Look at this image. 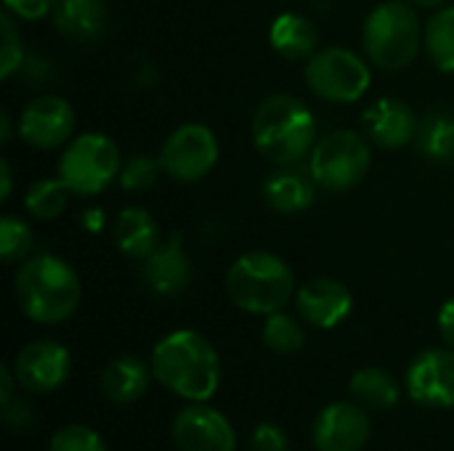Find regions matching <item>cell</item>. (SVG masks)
I'll use <instances>...</instances> for the list:
<instances>
[{
    "label": "cell",
    "mask_w": 454,
    "mask_h": 451,
    "mask_svg": "<svg viewBox=\"0 0 454 451\" xmlns=\"http://www.w3.org/2000/svg\"><path fill=\"white\" fill-rule=\"evenodd\" d=\"M152 375L178 399L200 404L213 399L221 385V359L200 332L176 330L154 346Z\"/></svg>",
    "instance_id": "obj_1"
},
{
    "label": "cell",
    "mask_w": 454,
    "mask_h": 451,
    "mask_svg": "<svg viewBox=\"0 0 454 451\" xmlns=\"http://www.w3.org/2000/svg\"><path fill=\"white\" fill-rule=\"evenodd\" d=\"M13 292L27 319L37 324H61L77 311L82 287L67 260L40 253L19 266Z\"/></svg>",
    "instance_id": "obj_2"
},
{
    "label": "cell",
    "mask_w": 454,
    "mask_h": 451,
    "mask_svg": "<svg viewBox=\"0 0 454 451\" xmlns=\"http://www.w3.org/2000/svg\"><path fill=\"white\" fill-rule=\"evenodd\" d=\"M253 144L274 165H298L317 146V120L295 96H269L253 114Z\"/></svg>",
    "instance_id": "obj_3"
},
{
    "label": "cell",
    "mask_w": 454,
    "mask_h": 451,
    "mask_svg": "<svg viewBox=\"0 0 454 451\" xmlns=\"http://www.w3.org/2000/svg\"><path fill=\"white\" fill-rule=\"evenodd\" d=\"M226 295L239 311L269 316L293 300L295 276L290 266L274 253H245L231 263L226 274Z\"/></svg>",
    "instance_id": "obj_4"
},
{
    "label": "cell",
    "mask_w": 454,
    "mask_h": 451,
    "mask_svg": "<svg viewBox=\"0 0 454 451\" xmlns=\"http://www.w3.org/2000/svg\"><path fill=\"white\" fill-rule=\"evenodd\" d=\"M362 45L367 58L386 72L410 66L423 45V27L418 13L402 0L375 5L362 27Z\"/></svg>",
    "instance_id": "obj_5"
},
{
    "label": "cell",
    "mask_w": 454,
    "mask_h": 451,
    "mask_svg": "<svg viewBox=\"0 0 454 451\" xmlns=\"http://www.w3.org/2000/svg\"><path fill=\"white\" fill-rule=\"evenodd\" d=\"M122 159L120 149L104 133H82L77 136L59 159V178L69 186L72 194L96 197L114 178H120Z\"/></svg>",
    "instance_id": "obj_6"
},
{
    "label": "cell",
    "mask_w": 454,
    "mask_h": 451,
    "mask_svg": "<svg viewBox=\"0 0 454 451\" xmlns=\"http://www.w3.org/2000/svg\"><path fill=\"white\" fill-rule=\"evenodd\" d=\"M372 162L367 141L354 130H333L322 136L309 157L314 181L327 191H348L367 175Z\"/></svg>",
    "instance_id": "obj_7"
},
{
    "label": "cell",
    "mask_w": 454,
    "mask_h": 451,
    "mask_svg": "<svg viewBox=\"0 0 454 451\" xmlns=\"http://www.w3.org/2000/svg\"><path fill=\"white\" fill-rule=\"evenodd\" d=\"M372 82L367 61L340 45L319 48L306 64V85L325 101L354 104Z\"/></svg>",
    "instance_id": "obj_8"
},
{
    "label": "cell",
    "mask_w": 454,
    "mask_h": 451,
    "mask_svg": "<svg viewBox=\"0 0 454 451\" xmlns=\"http://www.w3.org/2000/svg\"><path fill=\"white\" fill-rule=\"evenodd\" d=\"M218 162V138L207 125L200 122H186L176 128L160 152V165L162 173L181 183H192L205 178Z\"/></svg>",
    "instance_id": "obj_9"
},
{
    "label": "cell",
    "mask_w": 454,
    "mask_h": 451,
    "mask_svg": "<svg viewBox=\"0 0 454 451\" xmlns=\"http://www.w3.org/2000/svg\"><path fill=\"white\" fill-rule=\"evenodd\" d=\"M407 393L415 404L454 409V351L428 348L407 367Z\"/></svg>",
    "instance_id": "obj_10"
},
{
    "label": "cell",
    "mask_w": 454,
    "mask_h": 451,
    "mask_svg": "<svg viewBox=\"0 0 454 451\" xmlns=\"http://www.w3.org/2000/svg\"><path fill=\"white\" fill-rule=\"evenodd\" d=\"M11 369L27 393H51L67 383L72 359L69 351L56 340H32L16 354Z\"/></svg>",
    "instance_id": "obj_11"
},
{
    "label": "cell",
    "mask_w": 454,
    "mask_h": 451,
    "mask_svg": "<svg viewBox=\"0 0 454 451\" xmlns=\"http://www.w3.org/2000/svg\"><path fill=\"white\" fill-rule=\"evenodd\" d=\"M372 436L370 417L356 401H335L325 407L314 423L317 451H362Z\"/></svg>",
    "instance_id": "obj_12"
},
{
    "label": "cell",
    "mask_w": 454,
    "mask_h": 451,
    "mask_svg": "<svg viewBox=\"0 0 454 451\" xmlns=\"http://www.w3.org/2000/svg\"><path fill=\"white\" fill-rule=\"evenodd\" d=\"M173 441L178 451H234L237 433L231 423L205 401L184 407L173 420Z\"/></svg>",
    "instance_id": "obj_13"
},
{
    "label": "cell",
    "mask_w": 454,
    "mask_h": 451,
    "mask_svg": "<svg viewBox=\"0 0 454 451\" xmlns=\"http://www.w3.org/2000/svg\"><path fill=\"white\" fill-rule=\"evenodd\" d=\"M74 130V112L61 96L32 98L19 117V136L32 149H56L69 141Z\"/></svg>",
    "instance_id": "obj_14"
},
{
    "label": "cell",
    "mask_w": 454,
    "mask_h": 451,
    "mask_svg": "<svg viewBox=\"0 0 454 451\" xmlns=\"http://www.w3.org/2000/svg\"><path fill=\"white\" fill-rule=\"evenodd\" d=\"M295 306H298L301 319L309 322L311 327L333 330V327H338L340 322L348 319V314L354 308V298H351L346 284L322 276V279L306 282L298 290Z\"/></svg>",
    "instance_id": "obj_15"
},
{
    "label": "cell",
    "mask_w": 454,
    "mask_h": 451,
    "mask_svg": "<svg viewBox=\"0 0 454 451\" xmlns=\"http://www.w3.org/2000/svg\"><path fill=\"white\" fill-rule=\"evenodd\" d=\"M141 276L146 287L157 295H178L189 284L192 263L184 250L181 234H173L170 239L160 242L157 250L149 258H144Z\"/></svg>",
    "instance_id": "obj_16"
},
{
    "label": "cell",
    "mask_w": 454,
    "mask_h": 451,
    "mask_svg": "<svg viewBox=\"0 0 454 451\" xmlns=\"http://www.w3.org/2000/svg\"><path fill=\"white\" fill-rule=\"evenodd\" d=\"M370 138L380 146V149H402L404 144L415 141L418 136V117L415 112L399 101V98H380L375 101L364 117H362Z\"/></svg>",
    "instance_id": "obj_17"
},
{
    "label": "cell",
    "mask_w": 454,
    "mask_h": 451,
    "mask_svg": "<svg viewBox=\"0 0 454 451\" xmlns=\"http://www.w3.org/2000/svg\"><path fill=\"white\" fill-rule=\"evenodd\" d=\"M317 181L309 167L298 165H279L266 181H263V199L277 213H303L314 205L317 197Z\"/></svg>",
    "instance_id": "obj_18"
},
{
    "label": "cell",
    "mask_w": 454,
    "mask_h": 451,
    "mask_svg": "<svg viewBox=\"0 0 454 451\" xmlns=\"http://www.w3.org/2000/svg\"><path fill=\"white\" fill-rule=\"evenodd\" d=\"M149 377H154L152 367H146L141 359H136V356H117V359H112L104 367L98 388H101L106 401L125 407V404L138 401L146 393Z\"/></svg>",
    "instance_id": "obj_19"
},
{
    "label": "cell",
    "mask_w": 454,
    "mask_h": 451,
    "mask_svg": "<svg viewBox=\"0 0 454 451\" xmlns=\"http://www.w3.org/2000/svg\"><path fill=\"white\" fill-rule=\"evenodd\" d=\"M269 43L287 61L311 58L317 53V45H319V29L309 16L287 11V13H279L271 21Z\"/></svg>",
    "instance_id": "obj_20"
},
{
    "label": "cell",
    "mask_w": 454,
    "mask_h": 451,
    "mask_svg": "<svg viewBox=\"0 0 454 451\" xmlns=\"http://www.w3.org/2000/svg\"><path fill=\"white\" fill-rule=\"evenodd\" d=\"M53 27L77 43H93L106 32V8L101 0H56Z\"/></svg>",
    "instance_id": "obj_21"
},
{
    "label": "cell",
    "mask_w": 454,
    "mask_h": 451,
    "mask_svg": "<svg viewBox=\"0 0 454 451\" xmlns=\"http://www.w3.org/2000/svg\"><path fill=\"white\" fill-rule=\"evenodd\" d=\"M112 239L117 245V250L128 258L144 260L149 258L157 245H160V229L157 221L149 215V210L144 207H125L112 226Z\"/></svg>",
    "instance_id": "obj_22"
},
{
    "label": "cell",
    "mask_w": 454,
    "mask_h": 451,
    "mask_svg": "<svg viewBox=\"0 0 454 451\" xmlns=\"http://www.w3.org/2000/svg\"><path fill=\"white\" fill-rule=\"evenodd\" d=\"M348 391H351L354 401L362 404L364 409L383 412V409H391L399 404L396 380L386 369H378V367H364V369L354 372Z\"/></svg>",
    "instance_id": "obj_23"
},
{
    "label": "cell",
    "mask_w": 454,
    "mask_h": 451,
    "mask_svg": "<svg viewBox=\"0 0 454 451\" xmlns=\"http://www.w3.org/2000/svg\"><path fill=\"white\" fill-rule=\"evenodd\" d=\"M415 146L423 157L436 162H452L454 159V112L434 109L426 114V120L418 128Z\"/></svg>",
    "instance_id": "obj_24"
},
{
    "label": "cell",
    "mask_w": 454,
    "mask_h": 451,
    "mask_svg": "<svg viewBox=\"0 0 454 451\" xmlns=\"http://www.w3.org/2000/svg\"><path fill=\"white\" fill-rule=\"evenodd\" d=\"M426 51L436 69L454 74V5L439 8L426 24Z\"/></svg>",
    "instance_id": "obj_25"
},
{
    "label": "cell",
    "mask_w": 454,
    "mask_h": 451,
    "mask_svg": "<svg viewBox=\"0 0 454 451\" xmlns=\"http://www.w3.org/2000/svg\"><path fill=\"white\" fill-rule=\"evenodd\" d=\"M69 186L61 178H40L27 189L24 207L37 221H53L64 213L69 202Z\"/></svg>",
    "instance_id": "obj_26"
},
{
    "label": "cell",
    "mask_w": 454,
    "mask_h": 451,
    "mask_svg": "<svg viewBox=\"0 0 454 451\" xmlns=\"http://www.w3.org/2000/svg\"><path fill=\"white\" fill-rule=\"evenodd\" d=\"M261 338H263V346L269 351L285 354V356L301 351L303 348V340H306L301 324L290 314H285V311H277V314H269L266 316V324H263Z\"/></svg>",
    "instance_id": "obj_27"
},
{
    "label": "cell",
    "mask_w": 454,
    "mask_h": 451,
    "mask_svg": "<svg viewBox=\"0 0 454 451\" xmlns=\"http://www.w3.org/2000/svg\"><path fill=\"white\" fill-rule=\"evenodd\" d=\"M32 253V231L16 215H3L0 221V258L5 263H24Z\"/></svg>",
    "instance_id": "obj_28"
},
{
    "label": "cell",
    "mask_w": 454,
    "mask_h": 451,
    "mask_svg": "<svg viewBox=\"0 0 454 451\" xmlns=\"http://www.w3.org/2000/svg\"><path fill=\"white\" fill-rule=\"evenodd\" d=\"M0 77L8 80L11 74H16L24 66V48H21V35L13 24V16L8 11H3L0 16Z\"/></svg>",
    "instance_id": "obj_29"
},
{
    "label": "cell",
    "mask_w": 454,
    "mask_h": 451,
    "mask_svg": "<svg viewBox=\"0 0 454 451\" xmlns=\"http://www.w3.org/2000/svg\"><path fill=\"white\" fill-rule=\"evenodd\" d=\"M160 173H162L160 159H154L149 154H133V157H128V162L120 170V186L128 191H144L157 181Z\"/></svg>",
    "instance_id": "obj_30"
},
{
    "label": "cell",
    "mask_w": 454,
    "mask_h": 451,
    "mask_svg": "<svg viewBox=\"0 0 454 451\" xmlns=\"http://www.w3.org/2000/svg\"><path fill=\"white\" fill-rule=\"evenodd\" d=\"M48 451H106L101 436L88 425H64L53 433Z\"/></svg>",
    "instance_id": "obj_31"
},
{
    "label": "cell",
    "mask_w": 454,
    "mask_h": 451,
    "mask_svg": "<svg viewBox=\"0 0 454 451\" xmlns=\"http://www.w3.org/2000/svg\"><path fill=\"white\" fill-rule=\"evenodd\" d=\"M287 447H290L287 433L274 423H261L253 431V439H250L253 451H287Z\"/></svg>",
    "instance_id": "obj_32"
},
{
    "label": "cell",
    "mask_w": 454,
    "mask_h": 451,
    "mask_svg": "<svg viewBox=\"0 0 454 451\" xmlns=\"http://www.w3.org/2000/svg\"><path fill=\"white\" fill-rule=\"evenodd\" d=\"M5 11L13 19H24V21H37L45 13H53L56 0H3Z\"/></svg>",
    "instance_id": "obj_33"
},
{
    "label": "cell",
    "mask_w": 454,
    "mask_h": 451,
    "mask_svg": "<svg viewBox=\"0 0 454 451\" xmlns=\"http://www.w3.org/2000/svg\"><path fill=\"white\" fill-rule=\"evenodd\" d=\"M3 423L11 431H27L35 423V409L24 399H11L3 404Z\"/></svg>",
    "instance_id": "obj_34"
},
{
    "label": "cell",
    "mask_w": 454,
    "mask_h": 451,
    "mask_svg": "<svg viewBox=\"0 0 454 451\" xmlns=\"http://www.w3.org/2000/svg\"><path fill=\"white\" fill-rule=\"evenodd\" d=\"M439 332H442L447 348H452L454 351V298L452 300H447V303L442 306V311H439Z\"/></svg>",
    "instance_id": "obj_35"
},
{
    "label": "cell",
    "mask_w": 454,
    "mask_h": 451,
    "mask_svg": "<svg viewBox=\"0 0 454 451\" xmlns=\"http://www.w3.org/2000/svg\"><path fill=\"white\" fill-rule=\"evenodd\" d=\"M13 385H19V383H16L13 369L0 367V404H5V401H11V399H13Z\"/></svg>",
    "instance_id": "obj_36"
},
{
    "label": "cell",
    "mask_w": 454,
    "mask_h": 451,
    "mask_svg": "<svg viewBox=\"0 0 454 451\" xmlns=\"http://www.w3.org/2000/svg\"><path fill=\"white\" fill-rule=\"evenodd\" d=\"M80 223H82V226H85L88 231L98 234V231L104 229V213H101L98 207H90V210H85V213H82Z\"/></svg>",
    "instance_id": "obj_37"
},
{
    "label": "cell",
    "mask_w": 454,
    "mask_h": 451,
    "mask_svg": "<svg viewBox=\"0 0 454 451\" xmlns=\"http://www.w3.org/2000/svg\"><path fill=\"white\" fill-rule=\"evenodd\" d=\"M0 181H3V186H0V199H8V197H11V183H13L8 159H0Z\"/></svg>",
    "instance_id": "obj_38"
},
{
    "label": "cell",
    "mask_w": 454,
    "mask_h": 451,
    "mask_svg": "<svg viewBox=\"0 0 454 451\" xmlns=\"http://www.w3.org/2000/svg\"><path fill=\"white\" fill-rule=\"evenodd\" d=\"M11 138V117H8V112L3 109L0 112V141H8Z\"/></svg>",
    "instance_id": "obj_39"
},
{
    "label": "cell",
    "mask_w": 454,
    "mask_h": 451,
    "mask_svg": "<svg viewBox=\"0 0 454 451\" xmlns=\"http://www.w3.org/2000/svg\"><path fill=\"white\" fill-rule=\"evenodd\" d=\"M415 5H420V8H444L450 0H412Z\"/></svg>",
    "instance_id": "obj_40"
}]
</instances>
